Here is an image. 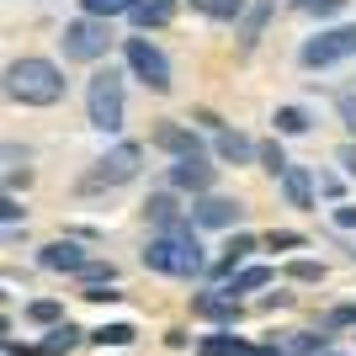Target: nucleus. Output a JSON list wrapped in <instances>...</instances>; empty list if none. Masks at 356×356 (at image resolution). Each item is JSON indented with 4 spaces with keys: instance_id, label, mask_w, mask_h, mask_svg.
<instances>
[{
    "instance_id": "nucleus-38",
    "label": "nucleus",
    "mask_w": 356,
    "mask_h": 356,
    "mask_svg": "<svg viewBox=\"0 0 356 356\" xmlns=\"http://www.w3.org/2000/svg\"><path fill=\"white\" fill-rule=\"evenodd\" d=\"M80 298H86V303H118L122 287L118 282H112V287H80Z\"/></svg>"
},
{
    "instance_id": "nucleus-1",
    "label": "nucleus",
    "mask_w": 356,
    "mask_h": 356,
    "mask_svg": "<svg viewBox=\"0 0 356 356\" xmlns=\"http://www.w3.org/2000/svg\"><path fill=\"white\" fill-rule=\"evenodd\" d=\"M138 261H144V271H154V277H176V282H197V277H208V271H213L208 250H202V239H197V223L170 229V234H149Z\"/></svg>"
},
{
    "instance_id": "nucleus-30",
    "label": "nucleus",
    "mask_w": 356,
    "mask_h": 356,
    "mask_svg": "<svg viewBox=\"0 0 356 356\" xmlns=\"http://www.w3.org/2000/svg\"><path fill=\"white\" fill-rule=\"evenodd\" d=\"M293 6H298L303 16H314V22H330V27H335V16H341L351 0H293Z\"/></svg>"
},
{
    "instance_id": "nucleus-44",
    "label": "nucleus",
    "mask_w": 356,
    "mask_h": 356,
    "mask_svg": "<svg viewBox=\"0 0 356 356\" xmlns=\"http://www.w3.org/2000/svg\"><path fill=\"white\" fill-rule=\"evenodd\" d=\"M325 356H346V351H325Z\"/></svg>"
},
{
    "instance_id": "nucleus-10",
    "label": "nucleus",
    "mask_w": 356,
    "mask_h": 356,
    "mask_svg": "<svg viewBox=\"0 0 356 356\" xmlns=\"http://www.w3.org/2000/svg\"><path fill=\"white\" fill-rule=\"evenodd\" d=\"M192 319H208V325H218V330H234L239 319H245V298H234L229 287H202V293H192Z\"/></svg>"
},
{
    "instance_id": "nucleus-16",
    "label": "nucleus",
    "mask_w": 356,
    "mask_h": 356,
    "mask_svg": "<svg viewBox=\"0 0 356 356\" xmlns=\"http://www.w3.org/2000/svg\"><path fill=\"white\" fill-rule=\"evenodd\" d=\"M271 16H277V0H255L250 11H245V22L234 27L239 54H255V48H261V38H266V27H271Z\"/></svg>"
},
{
    "instance_id": "nucleus-18",
    "label": "nucleus",
    "mask_w": 356,
    "mask_h": 356,
    "mask_svg": "<svg viewBox=\"0 0 356 356\" xmlns=\"http://www.w3.org/2000/svg\"><path fill=\"white\" fill-rule=\"evenodd\" d=\"M271 134H277V138H303V134H314V112H309V106H298V102H282L277 112H271Z\"/></svg>"
},
{
    "instance_id": "nucleus-33",
    "label": "nucleus",
    "mask_w": 356,
    "mask_h": 356,
    "mask_svg": "<svg viewBox=\"0 0 356 356\" xmlns=\"http://www.w3.org/2000/svg\"><path fill=\"white\" fill-rule=\"evenodd\" d=\"M282 277L287 282H325V261H287Z\"/></svg>"
},
{
    "instance_id": "nucleus-13",
    "label": "nucleus",
    "mask_w": 356,
    "mask_h": 356,
    "mask_svg": "<svg viewBox=\"0 0 356 356\" xmlns=\"http://www.w3.org/2000/svg\"><path fill=\"white\" fill-rule=\"evenodd\" d=\"M239 218H245V208H239L234 197H223V192H208V197L192 202V223L197 229H234L239 234Z\"/></svg>"
},
{
    "instance_id": "nucleus-28",
    "label": "nucleus",
    "mask_w": 356,
    "mask_h": 356,
    "mask_svg": "<svg viewBox=\"0 0 356 356\" xmlns=\"http://www.w3.org/2000/svg\"><path fill=\"white\" fill-rule=\"evenodd\" d=\"M138 0H80V16H102V22H118V16H134Z\"/></svg>"
},
{
    "instance_id": "nucleus-35",
    "label": "nucleus",
    "mask_w": 356,
    "mask_h": 356,
    "mask_svg": "<svg viewBox=\"0 0 356 356\" xmlns=\"http://www.w3.org/2000/svg\"><path fill=\"white\" fill-rule=\"evenodd\" d=\"M330 223H335L341 234H351L356 229V202H335V208H330Z\"/></svg>"
},
{
    "instance_id": "nucleus-25",
    "label": "nucleus",
    "mask_w": 356,
    "mask_h": 356,
    "mask_svg": "<svg viewBox=\"0 0 356 356\" xmlns=\"http://www.w3.org/2000/svg\"><path fill=\"white\" fill-rule=\"evenodd\" d=\"M255 165H261L266 176H277V181L287 176V165H293V160H287V149H282V138H277V134L261 138V149H255Z\"/></svg>"
},
{
    "instance_id": "nucleus-26",
    "label": "nucleus",
    "mask_w": 356,
    "mask_h": 356,
    "mask_svg": "<svg viewBox=\"0 0 356 356\" xmlns=\"http://www.w3.org/2000/svg\"><path fill=\"white\" fill-rule=\"evenodd\" d=\"M271 282H277V271H271V266H261V261H250V266H245V271L234 277V282H229V293H234V298H245V293H261V287H271Z\"/></svg>"
},
{
    "instance_id": "nucleus-39",
    "label": "nucleus",
    "mask_w": 356,
    "mask_h": 356,
    "mask_svg": "<svg viewBox=\"0 0 356 356\" xmlns=\"http://www.w3.org/2000/svg\"><path fill=\"white\" fill-rule=\"evenodd\" d=\"M335 165H341L346 176H356V138H346V144L335 149Z\"/></svg>"
},
{
    "instance_id": "nucleus-23",
    "label": "nucleus",
    "mask_w": 356,
    "mask_h": 356,
    "mask_svg": "<svg viewBox=\"0 0 356 356\" xmlns=\"http://www.w3.org/2000/svg\"><path fill=\"white\" fill-rule=\"evenodd\" d=\"M134 341H138V330L128 325V319H112V325H96V330H90V346H102V351H106V346L122 351V346H134Z\"/></svg>"
},
{
    "instance_id": "nucleus-17",
    "label": "nucleus",
    "mask_w": 356,
    "mask_h": 356,
    "mask_svg": "<svg viewBox=\"0 0 356 356\" xmlns=\"http://www.w3.org/2000/svg\"><path fill=\"white\" fill-rule=\"evenodd\" d=\"M255 138L239 134V128H223V134H213V154H218L223 165H255Z\"/></svg>"
},
{
    "instance_id": "nucleus-8",
    "label": "nucleus",
    "mask_w": 356,
    "mask_h": 356,
    "mask_svg": "<svg viewBox=\"0 0 356 356\" xmlns=\"http://www.w3.org/2000/svg\"><path fill=\"white\" fill-rule=\"evenodd\" d=\"M149 149H160L170 160H202V154H208L202 128H197V122H176V118H165V122L149 128Z\"/></svg>"
},
{
    "instance_id": "nucleus-6",
    "label": "nucleus",
    "mask_w": 356,
    "mask_h": 356,
    "mask_svg": "<svg viewBox=\"0 0 356 356\" xmlns=\"http://www.w3.org/2000/svg\"><path fill=\"white\" fill-rule=\"evenodd\" d=\"M112 43H118V38H112V22H102V16H74V22H64V32H59L64 64H90V70H96Z\"/></svg>"
},
{
    "instance_id": "nucleus-37",
    "label": "nucleus",
    "mask_w": 356,
    "mask_h": 356,
    "mask_svg": "<svg viewBox=\"0 0 356 356\" xmlns=\"http://www.w3.org/2000/svg\"><path fill=\"white\" fill-rule=\"evenodd\" d=\"M186 122H197V128H208V134H223V128H229V122H223L218 112H213V106H197V112H192Z\"/></svg>"
},
{
    "instance_id": "nucleus-14",
    "label": "nucleus",
    "mask_w": 356,
    "mask_h": 356,
    "mask_svg": "<svg viewBox=\"0 0 356 356\" xmlns=\"http://www.w3.org/2000/svg\"><path fill=\"white\" fill-rule=\"evenodd\" d=\"M86 261H90V250H86V239H74V234L48 239L43 250H38V266H43V271H70V277H80Z\"/></svg>"
},
{
    "instance_id": "nucleus-34",
    "label": "nucleus",
    "mask_w": 356,
    "mask_h": 356,
    "mask_svg": "<svg viewBox=\"0 0 356 356\" xmlns=\"http://www.w3.org/2000/svg\"><path fill=\"white\" fill-rule=\"evenodd\" d=\"M335 118H341L346 134L356 138V90H335Z\"/></svg>"
},
{
    "instance_id": "nucleus-32",
    "label": "nucleus",
    "mask_w": 356,
    "mask_h": 356,
    "mask_svg": "<svg viewBox=\"0 0 356 356\" xmlns=\"http://www.w3.org/2000/svg\"><path fill=\"white\" fill-rule=\"evenodd\" d=\"M314 181H319V197H325L330 208L346 202V176H341V170H314Z\"/></svg>"
},
{
    "instance_id": "nucleus-3",
    "label": "nucleus",
    "mask_w": 356,
    "mask_h": 356,
    "mask_svg": "<svg viewBox=\"0 0 356 356\" xmlns=\"http://www.w3.org/2000/svg\"><path fill=\"white\" fill-rule=\"evenodd\" d=\"M122 118H128V70L96 64L86 80V122L112 138V134H122Z\"/></svg>"
},
{
    "instance_id": "nucleus-4",
    "label": "nucleus",
    "mask_w": 356,
    "mask_h": 356,
    "mask_svg": "<svg viewBox=\"0 0 356 356\" xmlns=\"http://www.w3.org/2000/svg\"><path fill=\"white\" fill-rule=\"evenodd\" d=\"M138 170H144V144L118 138L102 160H90V170L80 176V192H86V197H90V192H118V186L138 181Z\"/></svg>"
},
{
    "instance_id": "nucleus-5",
    "label": "nucleus",
    "mask_w": 356,
    "mask_h": 356,
    "mask_svg": "<svg viewBox=\"0 0 356 356\" xmlns=\"http://www.w3.org/2000/svg\"><path fill=\"white\" fill-rule=\"evenodd\" d=\"M122 70H128V80H138L144 90H154V96H170V86H176V74H170V59H165V48L149 38V32H134V38H122Z\"/></svg>"
},
{
    "instance_id": "nucleus-12",
    "label": "nucleus",
    "mask_w": 356,
    "mask_h": 356,
    "mask_svg": "<svg viewBox=\"0 0 356 356\" xmlns=\"http://www.w3.org/2000/svg\"><path fill=\"white\" fill-rule=\"evenodd\" d=\"M255 250H261V234H245V229H239V234L229 239V245H223L218 255H213V271H208V277H213V287H229V282L239 277V271L250 266V255H255Z\"/></svg>"
},
{
    "instance_id": "nucleus-27",
    "label": "nucleus",
    "mask_w": 356,
    "mask_h": 356,
    "mask_svg": "<svg viewBox=\"0 0 356 356\" xmlns=\"http://www.w3.org/2000/svg\"><path fill=\"white\" fill-rule=\"evenodd\" d=\"M27 319H32V325H43V330H59L64 325V303H59V298H32Z\"/></svg>"
},
{
    "instance_id": "nucleus-29",
    "label": "nucleus",
    "mask_w": 356,
    "mask_h": 356,
    "mask_svg": "<svg viewBox=\"0 0 356 356\" xmlns=\"http://www.w3.org/2000/svg\"><path fill=\"white\" fill-rule=\"evenodd\" d=\"M303 245H309V234H298V229H271V234H261V250H271V255L303 250Z\"/></svg>"
},
{
    "instance_id": "nucleus-42",
    "label": "nucleus",
    "mask_w": 356,
    "mask_h": 356,
    "mask_svg": "<svg viewBox=\"0 0 356 356\" xmlns=\"http://www.w3.org/2000/svg\"><path fill=\"white\" fill-rule=\"evenodd\" d=\"M277 309H293V293H266L261 298V314H277Z\"/></svg>"
},
{
    "instance_id": "nucleus-40",
    "label": "nucleus",
    "mask_w": 356,
    "mask_h": 356,
    "mask_svg": "<svg viewBox=\"0 0 356 356\" xmlns=\"http://www.w3.org/2000/svg\"><path fill=\"white\" fill-rule=\"evenodd\" d=\"M32 154H27V149H22V144H6V170H32Z\"/></svg>"
},
{
    "instance_id": "nucleus-43",
    "label": "nucleus",
    "mask_w": 356,
    "mask_h": 356,
    "mask_svg": "<svg viewBox=\"0 0 356 356\" xmlns=\"http://www.w3.org/2000/svg\"><path fill=\"white\" fill-rule=\"evenodd\" d=\"M27 181H32V170H6V192L16 197V186H27Z\"/></svg>"
},
{
    "instance_id": "nucleus-11",
    "label": "nucleus",
    "mask_w": 356,
    "mask_h": 356,
    "mask_svg": "<svg viewBox=\"0 0 356 356\" xmlns=\"http://www.w3.org/2000/svg\"><path fill=\"white\" fill-rule=\"evenodd\" d=\"M144 223L154 229V234L186 229V223H192V202H181V192L160 186V192H149V197H144Z\"/></svg>"
},
{
    "instance_id": "nucleus-20",
    "label": "nucleus",
    "mask_w": 356,
    "mask_h": 356,
    "mask_svg": "<svg viewBox=\"0 0 356 356\" xmlns=\"http://www.w3.org/2000/svg\"><path fill=\"white\" fill-rule=\"evenodd\" d=\"M128 22H134L138 32H160V27H170V22H176V0H138Z\"/></svg>"
},
{
    "instance_id": "nucleus-22",
    "label": "nucleus",
    "mask_w": 356,
    "mask_h": 356,
    "mask_svg": "<svg viewBox=\"0 0 356 356\" xmlns=\"http://www.w3.org/2000/svg\"><path fill=\"white\" fill-rule=\"evenodd\" d=\"M282 351L287 356H325L330 351V330H287Z\"/></svg>"
},
{
    "instance_id": "nucleus-15",
    "label": "nucleus",
    "mask_w": 356,
    "mask_h": 356,
    "mask_svg": "<svg viewBox=\"0 0 356 356\" xmlns=\"http://www.w3.org/2000/svg\"><path fill=\"white\" fill-rule=\"evenodd\" d=\"M277 186H282L287 208H298V213H314V208H319V181H314L309 165H287V176L277 181Z\"/></svg>"
},
{
    "instance_id": "nucleus-7",
    "label": "nucleus",
    "mask_w": 356,
    "mask_h": 356,
    "mask_svg": "<svg viewBox=\"0 0 356 356\" xmlns=\"http://www.w3.org/2000/svg\"><path fill=\"white\" fill-rule=\"evenodd\" d=\"M356 59V22H335V27H319L314 38L298 43V64L303 70H335V64Z\"/></svg>"
},
{
    "instance_id": "nucleus-19",
    "label": "nucleus",
    "mask_w": 356,
    "mask_h": 356,
    "mask_svg": "<svg viewBox=\"0 0 356 356\" xmlns=\"http://www.w3.org/2000/svg\"><path fill=\"white\" fill-rule=\"evenodd\" d=\"M80 341H90V330H80V325H70V319H64L59 330H43V341L32 346V356H70Z\"/></svg>"
},
{
    "instance_id": "nucleus-2",
    "label": "nucleus",
    "mask_w": 356,
    "mask_h": 356,
    "mask_svg": "<svg viewBox=\"0 0 356 356\" xmlns=\"http://www.w3.org/2000/svg\"><path fill=\"white\" fill-rule=\"evenodd\" d=\"M70 96V80L54 59L43 54H22V59L6 64V102L16 106H59Z\"/></svg>"
},
{
    "instance_id": "nucleus-24",
    "label": "nucleus",
    "mask_w": 356,
    "mask_h": 356,
    "mask_svg": "<svg viewBox=\"0 0 356 356\" xmlns=\"http://www.w3.org/2000/svg\"><path fill=\"white\" fill-rule=\"evenodd\" d=\"M245 335H234V330H213V335H202V341H197V356H239L245 351Z\"/></svg>"
},
{
    "instance_id": "nucleus-9",
    "label": "nucleus",
    "mask_w": 356,
    "mask_h": 356,
    "mask_svg": "<svg viewBox=\"0 0 356 356\" xmlns=\"http://www.w3.org/2000/svg\"><path fill=\"white\" fill-rule=\"evenodd\" d=\"M165 186L197 202V197H208L213 186H218V165H213L208 154H202V160H170L165 165Z\"/></svg>"
},
{
    "instance_id": "nucleus-36",
    "label": "nucleus",
    "mask_w": 356,
    "mask_h": 356,
    "mask_svg": "<svg viewBox=\"0 0 356 356\" xmlns=\"http://www.w3.org/2000/svg\"><path fill=\"white\" fill-rule=\"evenodd\" d=\"M0 218H6V229H16V223H27V208H22V202L6 192V197H0Z\"/></svg>"
},
{
    "instance_id": "nucleus-31",
    "label": "nucleus",
    "mask_w": 356,
    "mask_h": 356,
    "mask_svg": "<svg viewBox=\"0 0 356 356\" xmlns=\"http://www.w3.org/2000/svg\"><path fill=\"white\" fill-rule=\"evenodd\" d=\"M80 282H86V287H112V282H118V266H112V261H96V255H90V261H86V271H80Z\"/></svg>"
},
{
    "instance_id": "nucleus-41",
    "label": "nucleus",
    "mask_w": 356,
    "mask_h": 356,
    "mask_svg": "<svg viewBox=\"0 0 356 356\" xmlns=\"http://www.w3.org/2000/svg\"><path fill=\"white\" fill-rule=\"evenodd\" d=\"M239 356H287V351H282L277 341H250V346H245Z\"/></svg>"
},
{
    "instance_id": "nucleus-21",
    "label": "nucleus",
    "mask_w": 356,
    "mask_h": 356,
    "mask_svg": "<svg viewBox=\"0 0 356 356\" xmlns=\"http://www.w3.org/2000/svg\"><path fill=\"white\" fill-rule=\"evenodd\" d=\"M250 6H255V0H192V11H197V16H208V22H223V27H239Z\"/></svg>"
}]
</instances>
